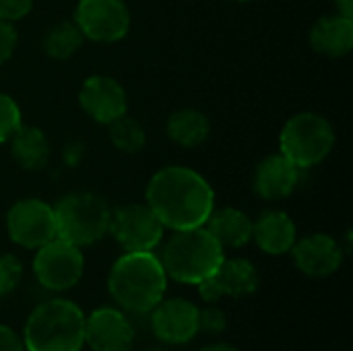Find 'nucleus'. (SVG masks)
Here are the masks:
<instances>
[{"instance_id":"1","label":"nucleus","mask_w":353,"mask_h":351,"mask_svg":"<svg viewBox=\"0 0 353 351\" xmlns=\"http://www.w3.org/2000/svg\"><path fill=\"white\" fill-rule=\"evenodd\" d=\"M145 203L163 228L180 232L207 223L215 209V192L205 176L192 168L165 166L151 176Z\"/></svg>"},{"instance_id":"2","label":"nucleus","mask_w":353,"mask_h":351,"mask_svg":"<svg viewBox=\"0 0 353 351\" xmlns=\"http://www.w3.org/2000/svg\"><path fill=\"white\" fill-rule=\"evenodd\" d=\"M168 275L155 252H124L110 269L108 292L130 314H149L165 296Z\"/></svg>"},{"instance_id":"3","label":"nucleus","mask_w":353,"mask_h":351,"mask_svg":"<svg viewBox=\"0 0 353 351\" xmlns=\"http://www.w3.org/2000/svg\"><path fill=\"white\" fill-rule=\"evenodd\" d=\"M25 351H81L85 345V314L64 298L46 300L31 310L23 331Z\"/></svg>"},{"instance_id":"4","label":"nucleus","mask_w":353,"mask_h":351,"mask_svg":"<svg viewBox=\"0 0 353 351\" xmlns=\"http://www.w3.org/2000/svg\"><path fill=\"white\" fill-rule=\"evenodd\" d=\"M223 259V248L205 225L174 232L159 257L168 279L184 285H199L209 279Z\"/></svg>"},{"instance_id":"5","label":"nucleus","mask_w":353,"mask_h":351,"mask_svg":"<svg viewBox=\"0 0 353 351\" xmlns=\"http://www.w3.org/2000/svg\"><path fill=\"white\" fill-rule=\"evenodd\" d=\"M56 238L79 248L99 242L110 230L112 209L99 194L70 192L54 205Z\"/></svg>"},{"instance_id":"6","label":"nucleus","mask_w":353,"mask_h":351,"mask_svg":"<svg viewBox=\"0 0 353 351\" xmlns=\"http://www.w3.org/2000/svg\"><path fill=\"white\" fill-rule=\"evenodd\" d=\"M333 124L316 112H300L292 116L279 134V153H283L300 170L319 166L335 147Z\"/></svg>"},{"instance_id":"7","label":"nucleus","mask_w":353,"mask_h":351,"mask_svg":"<svg viewBox=\"0 0 353 351\" xmlns=\"http://www.w3.org/2000/svg\"><path fill=\"white\" fill-rule=\"evenodd\" d=\"M85 271L83 250L62 238H54L39 246L33 257V275L37 283L50 292H66L74 288Z\"/></svg>"},{"instance_id":"8","label":"nucleus","mask_w":353,"mask_h":351,"mask_svg":"<svg viewBox=\"0 0 353 351\" xmlns=\"http://www.w3.org/2000/svg\"><path fill=\"white\" fill-rule=\"evenodd\" d=\"M163 223L147 203H130L112 211L108 230L124 252H153L163 240Z\"/></svg>"},{"instance_id":"9","label":"nucleus","mask_w":353,"mask_h":351,"mask_svg":"<svg viewBox=\"0 0 353 351\" xmlns=\"http://www.w3.org/2000/svg\"><path fill=\"white\" fill-rule=\"evenodd\" d=\"M72 21L85 39L114 43L130 29V10L124 0H79Z\"/></svg>"},{"instance_id":"10","label":"nucleus","mask_w":353,"mask_h":351,"mask_svg":"<svg viewBox=\"0 0 353 351\" xmlns=\"http://www.w3.org/2000/svg\"><path fill=\"white\" fill-rule=\"evenodd\" d=\"M8 238L29 250H37L56 238L54 207L39 199H21L6 213Z\"/></svg>"},{"instance_id":"11","label":"nucleus","mask_w":353,"mask_h":351,"mask_svg":"<svg viewBox=\"0 0 353 351\" xmlns=\"http://www.w3.org/2000/svg\"><path fill=\"white\" fill-rule=\"evenodd\" d=\"M151 329L161 343L184 345L201 333L199 308L186 298L161 300L151 310Z\"/></svg>"},{"instance_id":"12","label":"nucleus","mask_w":353,"mask_h":351,"mask_svg":"<svg viewBox=\"0 0 353 351\" xmlns=\"http://www.w3.org/2000/svg\"><path fill=\"white\" fill-rule=\"evenodd\" d=\"M134 329L124 310L101 306L85 317V343L93 351H130Z\"/></svg>"},{"instance_id":"13","label":"nucleus","mask_w":353,"mask_h":351,"mask_svg":"<svg viewBox=\"0 0 353 351\" xmlns=\"http://www.w3.org/2000/svg\"><path fill=\"white\" fill-rule=\"evenodd\" d=\"M79 103L89 118L105 126L128 112V95L124 87L105 74L85 79L79 91Z\"/></svg>"},{"instance_id":"14","label":"nucleus","mask_w":353,"mask_h":351,"mask_svg":"<svg viewBox=\"0 0 353 351\" xmlns=\"http://www.w3.org/2000/svg\"><path fill=\"white\" fill-rule=\"evenodd\" d=\"M290 252L296 267L304 275L314 279L331 277L339 271L343 263V250L339 242L329 234H310L306 238H300Z\"/></svg>"},{"instance_id":"15","label":"nucleus","mask_w":353,"mask_h":351,"mask_svg":"<svg viewBox=\"0 0 353 351\" xmlns=\"http://www.w3.org/2000/svg\"><path fill=\"white\" fill-rule=\"evenodd\" d=\"M300 168L292 163L283 153H273L265 157L252 178L254 192L265 201H279L294 194L300 182Z\"/></svg>"},{"instance_id":"16","label":"nucleus","mask_w":353,"mask_h":351,"mask_svg":"<svg viewBox=\"0 0 353 351\" xmlns=\"http://www.w3.org/2000/svg\"><path fill=\"white\" fill-rule=\"evenodd\" d=\"M252 240L256 246L273 257L288 254L296 240H298V230L294 219L279 209L265 211L252 225Z\"/></svg>"},{"instance_id":"17","label":"nucleus","mask_w":353,"mask_h":351,"mask_svg":"<svg viewBox=\"0 0 353 351\" xmlns=\"http://www.w3.org/2000/svg\"><path fill=\"white\" fill-rule=\"evenodd\" d=\"M310 46L327 58H343L353 48V19L339 12L321 17L310 29Z\"/></svg>"},{"instance_id":"18","label":"nucleus","mask_w":353,"mask_h":351,"mask_svg":"<svg viewBox=\"0 0 353 351\" xmlns=\"http://www.w3.org/2000/svg\"><path fill=\"white\" fill-rule=\"evenodd\" d=\"M223 298H248L261 285L259 269L246 259H223L217 271L209 277Z\"/></svg>"},{"instance_id":"19","label":"nucleus","mask_w":353,"mask_h":351,"mask_svg":"<svg viewBox=\"0 0 353 351\" xmlns=\"http://www.w3.org/2000/svg\"><path fill=\"white\" fill-rule=\"evenodd\" d=\"M252 225L254 221L248 217V213L236 207L213 209L205 223L207 232L219 242L223 250L246 246L252 240Z\"/></svg>"},{"instance_id":"20","label":"nucleus","mask_w":353,"mask_h":351,"mask_svg":"<svg viewBox=\"0 0 353 351\" xmlns=\"http://www.w3.org/2000/svg\"><path fill=\"white\" fill-rule=\"evenodd\" d=\"M8 141H10V153L23 170L37 172L48 166L52 149L43 130L21 124Z\"/></svg>"},{"instance_id":"21","label":"nucleus","mask_w":353,"mask_h":351,"mask_svg":"<svg viewBox=\"0 0 353 351\" xmlns=\"http://www.w3.org/2000/svg\"><path fill=\"white\" fill-rule=\"evenodd\" d=\"M165 132L168 137L180 145V147H199L203 145L209 134H211V122L207 114L194 110V108H182L170 114L165 122Z\"/></svg>"},{"instance_id":"22","label":"nucleus","mask_w":353,"mask_h":351,"mask_svg":"<svg viewBox=\"0 0 353 351\" xmlns=\"http://www.w3.org/2000/svg\"><path fill=\"white\" fill-rule=\"evenodd\" d=\"M83 41L85 37L74 21H60L48 29L43 37V52L52 60H68L81 50Z\"/></svg>"},{"instance_id":"23","label":"nucleus","mask_w":353,"mask_h":351,"mask_svg":"<svg viewBox=\"0 0 353 351\" xmlns=\"http://www.w3.org/2000/svg\"><path fill=\"white\" fill-rule=\"evenodd\" d=\"M110 128V141L112 145L122 151V153H141L147 145V132L141 122L130 118L128 114L116 118L114 122L108 124Z\"/></svg>"},{"instance_id":"24","label":"nucleus","mask_w":353,"mask_h":351,"mask_svg":"<svg viewBox=\"0 0 353 351\" xmlns=\"http://www.w3.org/2000/svg\"><path fill=\"white\" fill-rule=\"evenodd\" d=\"M21 124H23V118H21V110L17 101L10 95L0 93V145L6 143Z\"/></svg>"},{"instance_id":"25","label":"nucleus","mask_w":353,"mask_h":351,"mask_svg":"<svg viewBox=\"0 0 353 351\" xmlns=\"http://www.w3.org/2000/svg\"><path fill=\"white\" fill-rule=\"evenodd\" d=\"M23 277V265L14 254H0V298L17 290Z\"/></svg>"},{"instance_id":"26","label":"nucleus","mask_w":353,"mask_h":351,"mask_svg":"<svg viewBox=\"0 0 353 351\" xmlns=\"http://www.w3.org/2000/svg\"><path fill=\"white\" fill-rule=\"evenodd\" d=\"M228 329V317L217 304H207V308H199V331L209 335H219Z\"/></svg>"},{"instance_id":"27","label":"nucleus","mask_w":353,"mask_h":351,"mask_svg":"<svg viewBox=\"0 0 353 351\" xmlns=\"http://www.w3.org/2000/svg\"><path fill=\"white\" fill-rule=\"evenodd\" d=\"M33 8V0H0V21H21Z\"/></svg>"},{"instance_id":"28","label":"nucleus","mask_w":353,"mask_h":351,"mask_svg":"<svg viewBox=\"0 0 353 351\" xmlns=\"http://www.w3.org/2000/svg\"><path fill=\"white\" fill-rule=\"evenodd\" d=\"M17 29L8 21H0V64H4L17 48Z\"/></svg>"},{"instance_id":"29","label":"nucleus","mask_w":353,"mask_h":351,"mask_svg":"<svg viewBox=\"0 0 353 351\" xmlns=\"http://www.w3.org/2000/svg\"><path fill=\"white\" fill-rule=\"evenodd\" d=\"M0 351H25L23 339L6 325H0Z\"/></svg>"},{"instance_id":"30","label":"nucleus","mask_w":353,"mask_h":351,"mask_svg":"<svg viewBox=\"0 0 353 351\" xmlns=\"http://www.w3.org/2000/svg\"><path fill=\"white\" fill-rule=\"evenodd\" d=\"M333 2H335V8L339 14L353 19V0H333Z\"/></svg>"},{"instance_id":"31","label":"nucleus","mask_w":353,"mask_h":351,"mask_svg":"<svg viewBox=\"0 0 353 351\" xmlns=\"http://www.w3.org/2000/svg\"><path fill=\"white\" fill-rule=\"evenodd\" d=\"M201 351H240L238 348L230 345V343H209L205 345Z\"/></svg>"},{"instance_id":"32","label":"nucleus","mask_w":353,"mask_h":351,"mask_svg":"<svg viewBox=\"0 0 353 351\" xmlns=\"http://www.w3.org/2000/svg\"><path fill=\"white\" fill-rule=\"evenodd\" d=\"M145 351H165L163 348H159V345H153V348H149V350H145Z\"/></svg>"},{"instance_id":"33","label":"nucleus","mask_w":353,"mask_h":351,"mask_svg":"<svg viewBox=\"0 0 353 351\" xmlns=\"http://www.w3.org/2000/svg\"><path fill=\"white\" fill-rule=\"evenodd\" d=\"M236 2H242L244 4V2H250V0H236Z\"/></svg>"}]
</instances>
